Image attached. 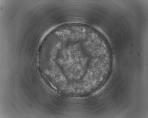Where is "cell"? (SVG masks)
Instances as JSON below:
<instances>
[{
    "label": "cell",
    "mask_w": 148,
    "mask_h": 118,
    "mask_svg": "<svg viewBox=\"0 0 148 118\" xmlns=\"http://www.w3.org/2000/svg\"><path fill=\"white\" fill-rule=\"evenodd\" d=\"M88 60L79 46L76 45L63 50L57 62L69 78L77 79L83 75Z\"/></svg>",
    "instance_id": "1"
}]
</instances>
